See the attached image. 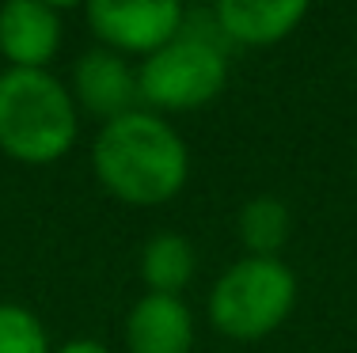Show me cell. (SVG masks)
Instances as JSON below:
<instances>
[{"instance_id":"cell-1","label":"cell","mask_w":357,"mask_h":353,"mask_svg":"<svg viewBox=\"0 0 357 353\" xmlns=\"http://www.w3.org/2000/svg\"><path fill=\"white\" fill-rule=\"evenodd\" d=\"M96 171L114 198L160 205L186 182V145L156 114H122L96 137Z\"/></svg>"},{"instance_id":"cell-2","label":"cell","mask_w":357,"mask_h":353,"mask_svg":"<svg viewBox=\"0 0 357 353\" xmlns=\"http://www.w3.org/2000/svg\"><path fill=\"white\" fill-rule=\"evenodd\" d=\"M76 141L73 95L42 69L0 77V152L23 164H50Z\"/></svg>"},{"instance_id":"cell-3","label":"cell","mask_w":357,"mask_h":353,"mask_svg":"<svg viewBox=\"0 0 357 353\" xmlns=\"http://www.w3.org/2000/svg\"><path fill=\"white\" fill-rule=\"evenodd\" d=\"M293 300L296 277L282 258H243L220 274L209 312L228 338L255 342L282 327V319L293 312Z\"/></svg>"},{"instance_id":"cell-4","label":"cell","mask_w":357,"mask_h":353,"mask_svg":"<svg viewBox=\"0 0 357 353\" xmlns=\"http://www.w3.org/2000/svg\"><path fill=\"white\" fill-rule=\"evenodd\" d=\"M228 80L225 54L209 42L175 35L167 46L149 54V61L137 72L141 99L164 111H194L220 95Z\"/></svg>"},{"instance_id":"cell-5","label":"cell","mask_w":357,"mask_h":353,"mask_svg":"<svg viewBox=\"0 0 357 353\" xmlns=\"http://www.w3.org/2000/svg\"><path fill=\"white\" fill-rule=\"evenodd\" d=\"M88 23L114 49L156 54L178 35L183 8L175 0H91Z\"/></svg>"},{"instance_id":"cell-6","label":"cell","mask_w":357,"mask_h":353,"mask_svg":"<svg viewBox=\"0 0 357 353\" xmlns=\"http://www.w3.org/2000/svg\"><path fill=\"white\" fill-rule=\"evenodd\" d=\"M61 46V19L42 0H12L0 8V54L15 69H42Z\"/></svg>"},{"instance_id":"cell-7","label":"cell","mask_w":357,"mask_h":353,"mask_svg":"<svg viewBox=\"0 0 357 353\" xmlns=\"http://www.w3.org/2000/svg\"><path fill=\"white\" fill-rule=\"evenodd\" d=\"M76 99L80 107H88L91 114L114 118L122 114H133V103H137L141 88H137V77L130 72V65L122 61L118 54L110 49H91L76 61Z\"/></svg>"},{"instance_id":"cell-8","label":"cell","mask_w":357,"mask_h":353,"mask_svg":"<svg viewBox=\"0 0 357 353\" xmlns=\"http://www.w3.org/2000/svg\"><path fill=\"white\" fill-rule=\"evenodd\" d=\"M194 323L186 304L178 297H160L149 292L144 300L133 304L126 319V346L130 353H190Z\"/></svg>"},{"instance_id":"cell-9","label":"cell","mask_w":357,"mask_h":353,"mask_svg":"<svg viewBox=\"0 0 357 353\" xmlns=\"http://www.w3.org/2000/svg\"><path fill=\"white\" fill-rule=\"evenodd\" d=\"M304 0H225L213 8L220 31L243 46H270L282 42L304 19Z\"/></svg>"},{"instance_id":"cell-10","label":"cell","mask_w":357,"mask_h":353,"mask_svg":"<svg viewBox=\"0 0 357 353\" xmlns=\"http://www.w3.org/2000/svg\"><path fill=\"white\" fill-rule=\"evenodd\" d=\"M141 277L152 292L175 297V292L194 277V247L175 232L152 235L144 255H141Z\"/></svg>"},{"instance_id":"cell-11","label":"cell","mask_w":357,"mask_h":353,"mask_svg":"<svg viewBox=\"0 0 357 353\" xmlns=\"http://www.w3.org/2000/svg\"><path fill=\"white\" fill-rule=\"evenodd\" d=\"M289 228H293L289 209L278 198H255L240 213V240L251 247V258H278Z\"/></svg>"},{"instance_id":"cell-12","label":"cell","mask_w":357,"mask_h":353,"mask_svg":"<svg viewBox=\"0 0 357 353\" xmlns=\"http://www.w3.org/2000/svg\"><path fill=\"white\" fill-rule=\"evenodd\" d=\"M0 353H50L46 331L27 308L0 304Z\"/></svg>"},{"instance_id":"cell-13","label":"cell","mask_w":357,"mask_h":353,"mask_svg":"<svg viewBox=\"0 0 357 353\" xmlns=\"http://www.w3.org/2000/svg\"><path fill=\"white\" fill-rule=\"evenodd\" d=\"M57 353H110V350L99 346V342H69V346L57 350Z\"/></svg>"}]
</instances>
